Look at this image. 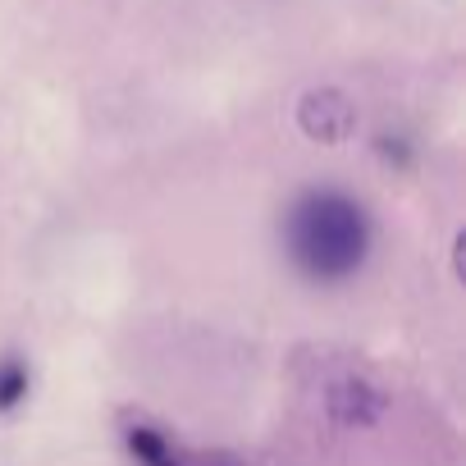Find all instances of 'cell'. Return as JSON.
<instances>
[{
  "instance_id": "obj_1",
  "label": "cell",
  "mask_w": 466,
  "mask_h": 466,
  "mask_svg": "<svg viewBox=\"0 0 466 466\" xmlns=\"http://www.w3.org/2000/svg\"><path fill=\"white\" fill-rule=\"evenodd\" d=\"M284 243L293 266L316 284L352 279L370 257V215L339 187H311L284 219Z\"/></svg>"
},
{
  "instance_id": "obj_2",
  "label": "cell",
  "mask_w": 466,
  "mask_h": 466,
  "mask_svg": "<svg viewBox=\"0 0 466 466\" xmlns=\"http://www.w3.org/2000/svg\"><path fill=\"white\" fill-rule=\"evenodd\" d=\"M352 124H357V115H352L348 96H339V92H311L302 101V128L320 142H343L352 133Z\"/></svg>"
},
{
  "instance_id": "obj_3",
  "label": "cell",
  "mask_w": 466,
  "mask_h": 466,
  "mask_svg": "<svg viewBox=\"0 0 466 466\" xmlns=\"http://www.w3.org/2000/svg\"><path fill=\"white\" fill-rule=\"evenodd\" d=\"M128 452H133L142 466H178V452L165 443V434H156V430H147V425H137V430L128 434Z\"/></svg>"
},
{
  "instance_id": "obj_4",
  "label": "cell",
  "mask_w": 466,
  "mask_h": 466,
  "mask_svg": "<svg viewBox=\"0 0 466 466\" xmlns=\"http://www.w3.org/2000/svg\"><path fill=\"white\" fill-rule=\"evenodd\" d=\"M28 398V366L24 361H0V411H10Z\"/></svg>"
}]
</instances>
